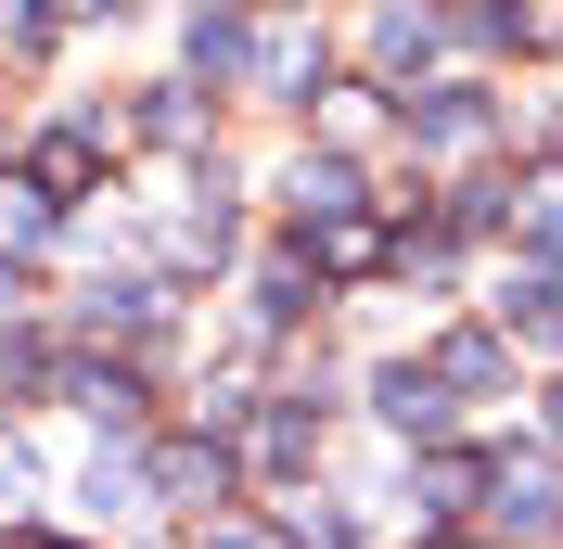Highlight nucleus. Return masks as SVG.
Segmentation results:
<instances>
[{
  "label": "nucleus",
  "instance_id": "2",
  "mask_svg": "<svg viewBox=\"0 0 563 549\" xmlns=\"http://www.w3.org/2000/svg\"><path fill=\"white\" fill-rule=\"evenodd\" d=\"M499 217H512V231L538 243V269H551V256H563V167H526L512 192H499Z\"/></svg>",
  "mask_w": 563,
  "mask_h": 549
},
{
  "label": "nucleus",
  "instance_id": "13",
  "mask_svg": "<svg viewBox=\"0 0 563 549\" xmlns=\"http://www.w3.org/2000/svg\"><path fill=\"white\" fill-rule=\"evenodd\" d=\"M256 90H308V77H320V52H308V38H295V26H269V38H256Z\"/></svg>",
  "mask_w": 563,
  "mask_h": 549
},
{
  "label": "nucleus",
  "instance_id": "18",
  "mask_svg": "<svg viewBox=\"0 0 563 549\" xmlns=\"http://www.w3.org/2000/svg\"><path fill=\"white\" fill-rule=\"evenodd\" d=\"M218 549H269V537H218Z\"/></svg>",
  "mask_w": 563,
  "mask_h": 549
},
{
  "label": "nucleus",
  "instance_id": "9",
  "mask_svg": "<svg viewBox=\"0 0 563 549\" xmlns=\"http://www.w3.org/2000/svg\"><path fill=\"white\" fill-rule=\"evenodd\" d=\"M422 52H435V13H410V0H385V13H372V65H385V77H410Z\"/></svg>",
  "mask_w": 563,
  "mask_h": 549
},
{
  "label": "nucleus",
  "instance_id": "15",
  "mask_svg": "<svg viewBox=\"0 0 563 549\" xmlns=\"http://www.w3.org/2000/svg\"><path fill=\"white\" fill-rule=\"evenodd\" d=\"M52 205H38V179H0V243H38Z\"/></svg>",
  "mask_w": 563,
  "mask_h": 549
},
{
  "label": "nucleus",
  "instance_id": "1",
  "mask_svg": "<svg viewBox=\"0 0 563 549\" xmlns=\"http://www.w3.org/2000/svg\"><path fill=\"white\" fill-rule=\"evenodd\" d=\"M487 524H499V537H551V524H563V485L538 473V460H487Z\"/></svg>",
  "mask_w": 563,
  "mask_h": 549
},
{
  "label": "nucleus",
  "instance_id": "10",
  "mask_svg": "<svg viewBox=\"0 0 563 549\" xmlns=\"http://www.w3.org/2000/svg\"><path fill=\"white\" fill-rule=\"evenodd\" d=\"M474 498H487V460L435 447V460H422V498H410V512H474Z\"/></svg>",
  "mask_w": 563,
  "mask_h": 549
},
{
  "label": "nucleus",
  "instance_id": "17",
  "mask_svg": "<svg viewBox=\"0 0 563 549\" xmlns=\"http://www.w3.org/2000/svg\"><path fill=\"white\" fill-rule=\"evenodd\" d=\"M26 498H38V460H26V447H13V435H0V524L26 512Z\"/></svg>",
  "mask_w": 563,
  "mask_h": 549
},
{
  "label": "nucleus",
  "instance_id": "19",
  "mask_svg": "<svg viewBox=\"0 0 563 549\" xmlns=\"http://www.w3.org/2000/svg\"><path fill=\"white\" fill-rule=\"evenodd\" d=\"M551 435H563V396H551Z\"/></svg>",
  "mask_w": 563,
  "mask_h": 549
},
{
  "label": "nucleus",
  "instance_id": "12",
  "mask_svg": "<svg viewBox=\"0 0 563 549\" xmlns=\"http://www.w3.org/2000/svg\"><path fill=\"white\" fill-rule=\"evenodd\" d=\"M244 65H256V38L231 13H192V77H244Z\"/></svg>",
  "mask_w": 563,
  "mask_h": 549
},
{
  "label": "nucleus",
  "instance_id": "16",
  "mask_svg": "<svg viewBox=\"0 0 563 549\" xmlns=\"http://www.w3.org/2000/svg\"><path fill=\"white\" fill-rule=\"evenodd\" d=\"M141 128H154V141H192V128H206V103H192V90H154V103H141Z\"/></svg>",
  "mask_w": 563,
  "mask_h": 549
},
{
  "label": "nucleus",
  "instance_id": "14",
  "mask_svg": "<svg viewBox=\"0 0 563 549\" xmlns=\"http://www.w3.org/2000/svg\"><path fill=\"white\" fill-rule=\"evenodd\" d=\"M372 256H385L372 217H333V231H320V269H372Z\"/></svg>",
  "mask_w": 563,
  "mask_h": 549
},
{
  "label": "nucleus",
  "instance_id": "3",
  "mask_svg": "<svg viewBox=\"0 0 563 549\" xmlns=\"http://www.w3.org/2000/svg\"><path fill=\"white\" fill-rule=\"evenodd\" d=\"M372 410H385L397 435H435V422H449V383H435V371H410V358H397V371L372 383Z\"/></svg>",
  "mask_w": 563,
  "mask_h": 549
},
{
  "label": "nucleus",
  "instance_id": "6",
  "mask_svg": "<svg viewBox=\"0 0 563 549\" xmlns=\"http://www.w3.org/2000/svg\"><path fill=\"white\" fill-rule=\"evenodd\" d=\"M90 154H103V128H52V141H38V205H65V192H77V179H90Z\"/></svg>",
  "mask_w": 563,
  "mask_h": 549
},
{
  "label": "nucleus",
  "instance_id": "4",
  "mask_svg": "<svg viewBox=\"0 0 563 549\" xmlns=\"http://www.w3.org/2000/svg\"><path fill=\"white\" fill-rule=\"evenodd\" d=\"M65 396H77L90 422H103V435H129V422H141V383L115 371V358H77V371H65Z\"/></svg>",
  "mask_w": 563,
  "mask_h": 549
},
{
  "label": "nucleus",
  "instance_id": "20",
  "mask_svg": "<svg viewBox=\"0 0 563 549\" xmlns=\"http://www.w3.org/2000/svg\"><path fill=\"white\" fill-rule=\"evenodd\" d=\"M38 549H65V537H38Z\"/></svg>",
  "mask_w": 563,
  "mask_h": 549
},
{
  "label": "nucleus",
  "instance_id": "7",
  "mask_svg": "<svg viewBox=\"0 0 563 549\" xmlns=\"http://www.w3.org/2000/svg\"><path fill=\"white\" fill-rule=\"evenodd\" d=\"M282 205H295V217H320V231H333V217H346V205H358V179H346V167H333V154H308V167L282 179Z\"/></svg>",
  "mask_w": 563,
  "mask_h": 549
},
{
  "label": "nucleus",
  "instance_id": "8",
  "mask_svg": "<svg viewBox=\"0 0 563 549\" xmlns=\"http://www.w3.org/2000/svg\"><path fill=\"white\" fill-rule=\"evenodd\" d=\"M154 485H167L179 512H218V485H231V460H218V447H167V460H154Z\"/></svg>",
  "mask_w": 563,
  "mask_h": 549
},
{
  "label": "nucleus",
  "instance_id": "11",
  "mask_svg": "<svg viewBox=\"0 0 563 549\" xmlns=\"http://www.w3.org/2000/svg\"><path fill=\"white\" fill-rule=\"evenodd\" d=\"M499 371H512V358H499V333H449V345H435V383H461V396H487Z\"/></svg>",
  "mask_w": 563,
  "mask_h": 549
},
{
  "label": "nucleus",
  "instance_id": "5",
  "mask_svg": "<svg viewBox=\"0 0 563 549\" xmlns=\"http://www.w3.org/2000/svg\"><path fill=\"white\" fill-rule=\"evenodd\" d=\"M410 141L461 154V141H487V103H474V90H422V103H410Z\"/></svg>",
  "mask_w": 563,
  "mask_h": 549
}]
</instances>
